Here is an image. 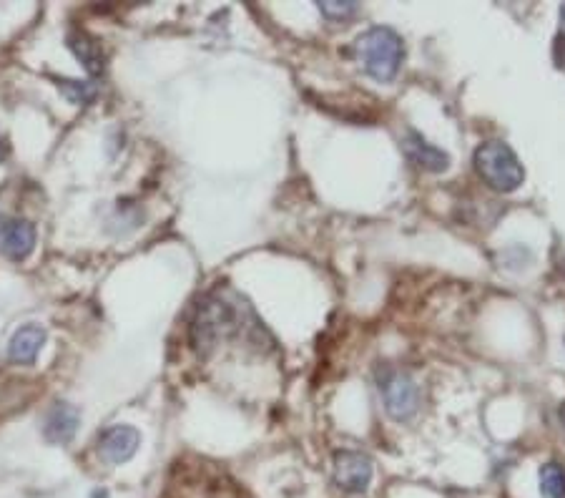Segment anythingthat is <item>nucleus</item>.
Returning <instances> with one entry per match:
<instances>
[{"mask_svg":"<svg viewBox=\"0 0 565 498\" xmlns=\"http://www.w3.org/2000/svg\"><path fill=\"white\" fill-rule=\"evenodd\" d=\"M249 307L244 302L232 300V297L216 295L206 297L199 307V315L194 320V343L201 353L211 350L214 345H219L221 340L239 335L242 330H247L244 315H249Z\"/></svg>","mask_w":565,"mask_h":498,"instance_id":"obj_1","label":"nucleus"},{"mask_svg":"<svg viewBox=\"0 0 565 498\" xmlns=\"http://www.w3.org/2000/svg\"><path fill=\"white\" fill-rule=\"evenodd\" d=\"M357 56L372 78L392 81L400 71L405 48H402V38L392 28H370L357 38Z\"/></svg>","mask_w":565,"mask_h":498,"instance_id":"obj_2","label":"nucleus"},{"mask_svg":"<svg viewBox=\"0 0 565 498\" xmlns=\"http://www.w3.org/2000/svg\"><path fill=\"white\" fill-rule=\"evenodd\" d=\"M475 169L495 192H515L525 179L523 164L503 141H488L480 146L475 151Z\"/></svg>","mask_w":565,"mask_h":498,"instance_id":"obj_3","label":"nucleus"},{"mask_svg":"<svg viewBox=\"0 0 565 498\" xmlns=\"http://www.w3.org/2000/svg\"><path fill=\"white\" fill-rule=\"evenodd\" d=\"M334 481L347 493H365L372 481V461L357 451L334 453Z\"/></svg>","mask_w":565,"mask_h":498,"instance_id":"obj_4","label":"nucleus"},{"mask_svg":"<svg viewBox=\"0 0 565 498\" xmlns=\"http://www.w3.org/2000/svg\"><path fill=\"white\" fill-rule=\"evenodd\" d=\"M380 390L385 395L387 413L395 421H407V418H412L417 413L420 395H417V385L407 375L390 373L385 380H380Z\"/></svg>","mask_w":565,"mask_h":498,"instance_id":"obj_5","label":"nucleus"},{"mask_svg":"<svg viewBox=\"0 0 565 498\" xmlns=\"http://www.w3.org/2000/svg\"><path fill=\"white\" fill-rule=\"evenodd\" d=\"M36 247V229L23 219H11L8 214H0V255L21 262Z\"/></svg>","mask_w":565,"mask_h":498,"instance_id":"obj_6","label":"nucleus"},{"mask_svg":"<svg viewBox=\"0 0 565 498\" xmlns=\"http://www.w3.org/2000/svg\"><path fill=\"white\" fill-rule=\"evenodd\" d=\"M139 443L141 436L136 428L111 426L98 438V453H101L103 461L119 466V463H126L129 458H134V453L139 451Z\"/></svg>","mask_w":565,"mask_h":498,"instance_id":"obj_7","label":"nucleus"},{"mask_svg":"<svg viewBox=\"0 0 565 498\" xmlns=\"http://www.w3.org/2000/svg\"><path fill=\"white\" fill-rule=\"evenodd\" d=\"M78 410L68 403L53 405L51 413L46 415V426H43V436L48 443H68L78 431Z\"/></svg>","mask_w":565,"mask_h":498,"instance_id":"obj_8","label":"nucleus"},{"mask_svg":"<svg viewBox=\"0 0 565 498\" xmlns=\"http://www.w3.org/2000/svg\"><path fill=\"white\" fill-rule=\"evenodd\" d=\"M405 151L410 156V161H415L420 169H427V172H445L447 166H450V156L437 149V146L427 144L417 131H410L405 136Z\"/></svg>","mask_w":565,"mask_h":498,"instance_id":"obj_9","label":"nucleus"},{"mask_svg":"<svg viewBox=\"0 0 565 498\" xmlns=\"http://www.w3.org/2000/svg\"><path fill=\"white\" fill-rule=\"evenodd\" d=\"M43 343H46V330L38 325H26L13 335L11 345H8V358L13 363H21V365H31L33 360L38 358L41 353Z\"/></svg>","mask_w":565,"mask_h":498,"instance_id":"obj_10","label":"nucleus"},{"mask_svg":"<svg viewBox=\"0 0 565 498\" xmlns=\"http://www.w3.org/2000/svg\"><path fill=\"white\" fill-rule=\"evenodd\" d=\"M68 46H71V51L76 53V58L83 63V68H86L91 76H98V73L103 71L101 48H98L86 33H73V36L68 38Z\"/></svg>","mask_w":565,"mask_h":498,"instance_id":"obj_11","label":"nucleus"},{"mask_svg":"<svg viewBox=\"0 0 565 498\" xmlns=\"http://www.w3.org/2000/svg\"><path fill=\"white\" fill-rule=\"evenodd\" d=\"M540 491L548 498H565V471L558 463H545L540 471Z\"/></svg>","mask_w":565,"mask_h":498,"instance_id":"obj_12","label":"nucleus"},{"mask_svg":"<svg viewBox=\"0 0 565 498\" xmlns=\"http://www.w3.org/2000/svg\"><path fill=\"white\" fill-rule=\"evenodd\" d=\"M319 8H322V13L327 18H332V21H345V18L355 16L357 13V3H352V0H324V3H319Z\"/></svg>","mask_w":565,"mask_h":498,"instance_id":"obj_13","label":"nucleus"},{"mask_svg":"<svg viewBox=\"0 0 565 498\" xmlns=\"http://www.w3.org/2000/svg\"><path fill=\"white\" fill-rule=\"evenodd\" d=\"M58 86H61L76 104H86L88 99H93V86L86 81H63L58 83Z\"/></svg>","mask_w":565,"mask_h":498,"instance_id":"obj_14","label":"nucleus"},{"mask_svg":"<svg viewBox=\"0 0 565 498\" xmlns=\"http://www.w3.org/2000/svg\"><path fill=\"white\" fill-rule=\"evenodd\" d=\"M560 21H563V31H565V6L560 8Z\"/></svg>","mask_w":565,"mask_h":498,"instance_id":"obj_15","label":"nucleus"},{"mask_svg":"<svg viewBox=\"0 0 565 498\" xmlns=\"http://www.w3.org/2000/svg\"><path fill=\"white\" fill-rule=\"evenodd\" d=\"M560 418H563V426H565V405H563V408H560Z\"/></svg>","mask_w":565,"mask_h":498,"instance_id":"obj_16","label":"nucleus"},{"mask_svg":"<svg viewBox=\"0 0 565 498\" xmlns=\"http://www.w3.org/2000/svg\"><path fill=\"white\" fill-rule=\"evenodd\" d=\"M0 159H3V141H0Z\"/></svg>","mask_w":565,"mask_h":498,"instance_id":"obj_17","label":"nucleus"}]
</instances>
